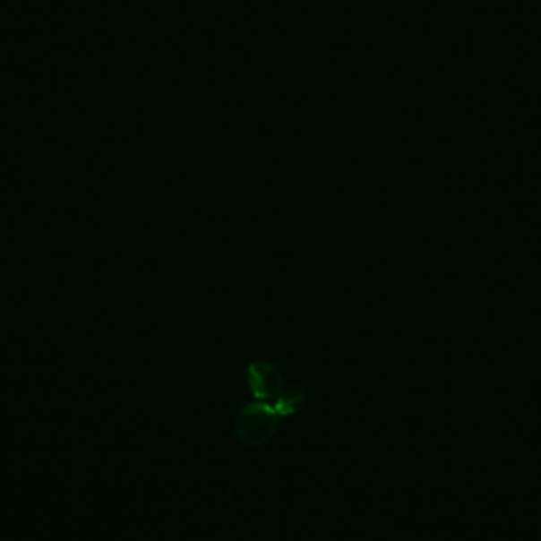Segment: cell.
Returning a JSON list of instances; mask_svg holds the SVG:
<instances>
[{
  "label": "cell",
  "instance_id": "cell-3",
  "mask_svg": "<svg viewBox=\"0 0 541 541\" xmlns=\"http://www.w3.org/2000/svg\"><path fill=\"white\" fill-rule=\"evenodd\" d=\"M305 394L296 388L284 390L278 399L274 400V408L279 413V416H291L298 413L305 406Z\"/></svg>",
  "mask_w": 541,
  "mask_h": 541
},
{
  "label": "cell",
  "instance_id": "cell-2",
  "mask_svg": "<svg viewBox=\"0 0 541 541\" xmlns=\"http://www.w3.org/2000/svg\"><path fill=\"white\" fill-rule=\"evenodd\" d=\"M247 383L257 400H276L284 391V377L268 361H255L247 367Z\"/></svg>",
  "mask_w": 541,
  "mask_h": 541
},
{
  "label": "cell",
  "instance_id": "cell-1",
  "mask_svg": "<svg viewBox=\"0 0 541 541\" xmlns=\"http://www.w3.org/2000/svg\"><path fill=\"white\" fill-rule=\"evenodd\" d=\"M279 413L276 412L274 406H270L263 400L252 402L241 408L237 413L236 429L237 439L243 442L244 445L258 447L263 445L268 440L274 437V434L279 427Z\"/></svg>",
  "mask_w": 541,
  "mask_h": 541
}]
</instances>
